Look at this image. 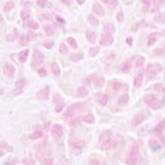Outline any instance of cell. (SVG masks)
I'll list each match as a JSON object with an SVG mask.
<instances>
[{"mask_svg": "<svg viewBox=\"0 0 165 165\" xmlns=\"http://www.w3.org/2000/svg\"><path fill=\"white\" fill-rule=\"evenodd\" d=\"M100 147L102 150H109L115 148L120 141V137L112 131L106 130L103 132L99 138Z\"/></svg>", "mask_w": 165, "mask_h": 165, "instance_id": "6da1fadb", "label": "cell"}, {"mask_svg": "<svg viewBox=\"0 0 165 165\" xmlns=\"http://www.w3.org/2000/svg\"><path fill=\"white\" fill-rule=\"evenodd\" d=\"M142 160L139 146L136 143L133 144L127 155L126 163L128 165H139L141 163Z\"/></svg>", "mask_w": 165, "mask_h": 165, "instance_id": "7a4b0ae2", "label": "cell"}, {"mask_svg": "<svg viewBox=\"0 0 165 165\" xmlns=\"http://www.w3.org/2000/svg\"><path fill=\"white\" fill-rule=\"evenodd\" d=\"M51 152L47 147L42 146L38 149L36 156L38 159L44 165H52L53 161Z\"/></svg>", "mask_w": 165, "mask_h": 165, "instance_id": "3957f363", "label": "cell"}, {"mask_svg": "<svg viewBox=\"0 0 165 165\" xmlns=\"http://www.w3.org/2000/svg\"><path fill=\"white\" fill-rule=\"evenodd\" d=\"M162 70L161 65L157 63L148 64L146 68L147 77L150 79H154L161 72Z\"/></svg>", "mask_w": 165, "mask_h": 165, "instance_id": "277c9868", "label": "cell"}, {"mask_svg": "<svg viewBox=\"0 0 165 165\" xmlns=\"http://www.w3.org/2000/svg\"><path fill=\"white\" fill-rule=\"evenodd\" d=\"M84 107L83 103H76L69 106L64 112V115L67 118H72L79 113Z\"/></svg>", "mask_w": 165, "mask_h": 165, "instance_id": "5b68a950", "label": "cell"}, {"mask_svg": "<svg viewBox=\"0 0 165 165\" xmlns=\"http://www.w3.org/2000/svg\"><path fill=\"white\" fill-rule=\"evenodd\" d=\"M144 100L146 104L153 109H158L161 106L160 101L152 94L146 95L144 98Z\"/></svg>", "mask_w": 165, "mask_h": 165, "instance_id": "8992f818", "label": "cell"}, {"mask_svg": "<svg viewBox=\"0 0 165 165\" xmlns=\"http://www.w3.org/2000/svg\"><path fill=\"white\" fill-rule=\"evenodd\" d=\"M113 33L109 32L103 31L100 38V45L104 47H108L113 44L114 39L113 37Z\"/></svg>", "mask_w": 165, "mask_h": 165, "instance_id": "52a82bcc", "label": "cell"}, {"mask_svg": "<svg viewBox=\"0 0 165 165\" xmlns=\"http://www.w3.org/2000/svg\"><path fill=\"white\" fill-rule=\"evenodd\" d=\"M54 104H56L54 109L57 113H59L64 108V104L63 99L59 94H55L53 95L52 100Z\"/></svg>", "mask_w": 165, "mask_h": 165, "instance_id": "ba28073f", "label": "cell"}, {"mask_svg": "<svg viewBox=\"0 0 165 165\" xmlns=\"http://www.w3.org/2000/svg\"><path fill=\"white\" fill-rule=\"evenodd\" d=\"M32 59L33 62L35 65H40L44 62V54L38 49H34Z\"/></svg>", "mask_w": 165, "mask_h": 165, "instance_id": "9c48e42d", "label": "cell"}, {"mask_svg": "<svg viewBox=\"0 0 165 165\" xmlns=\"http://www.w3.org/2000/svg\"><path fill=\"white\" fill-rule=\"evenodd\" d=\"M70 146L76 152H80L85 146V142L84 141L75 139L71 141Z\"/></svg>", "mask_w": 165, "mask_h": 165, "instance_id": "30bf717a", "label": "cell"}, {"mask_svg": "<svg viewBox=\"0 0 165 165\" xmlns=\"http://www.w3.org/2000/svg\"><path fill=\"white\" fill-rule=\"evenodd\" d=\"M50 93V88L48 86H46L37 93L36 97L40 100H47L49 98Z\"/></svg>", "mask_w": 165, "mask_h": 165, "instance_id": "8fae6325", "label": "cell"}, {"mask_svg": "<svg viewBox=\"0 0 165 165\" xmlns=\"http://www.w3.org/2000/svg\"><path fill=\"white\" fill-rule=\"evenodd\" d=\"M92 10L95 15H97L99 16L103 17L105 16V10L104 9L102 6L98 2L94 3Z\"/></svg>", "mask_w": 165, "mask_h": 165, "instance_id": "7c38bea8", "label": "cell"}, {"mask_svg": "<svg viewBox=\"0 0 165 165\" xmlns=\"http://www.w3.org/2000/svg\"><path fill=\"white\" fill-rule=\"evenodd\" d=\"M164 125L163 123L159 124L154 129V133L162 141L165 140L164 137Z\"/></svg>", "mask_w": 165, "mask_h": 165, "instance_id": "4fadbf2b", "label": "cell"}, {"mask_svg": "<svg viewBox=\"0 0 165 165\" xmlns=\"http://www.w3.org/2000/svg\"><path fill=\"white\" fill-rule=\"evenodd\" d=\"M63 128L59 124H55L52 128V134L54 137L59 138L63 135Z\"/></svg>", "mask_w": 165, "mask_h": 165, "instance_id": "5bb4252c", "label": "cell"}, {"mask_svg": "<svg viewBox=\"0 0 165 165\" xmlns=\"http://www.w3.org/2000/svg\"><path fill=\"white\" fill-rule=\"evenodd\" d=\"M4 71L6 75L10 77H12L15 73V68L13 64L7 63L5 65Z\"/></svg>", "mask_w": 165, "mask_h": 165, "instance_id": "9a60e30c", "label": "cell"}, {"mask_svg": "<svg viewBox=\"0 0 165 165\" xmlns=\"http://www.w3.org/2000/svg\"><path fill=\"white\" fill-rule=\"evenodd\" d=\"M96 98L98 102L102 105H106L109 100V96L108 94L104 93L97 94Z\"/></svg>", "mask_w": 165, "mask_h": 165, "instance_id": "2e32d148", "label": "cell"}, {"mask_svg": "<svg viewBox=\"0 0 165 165\" xmlns=\"http://www.w3.org/2000/svg\"><path fill=\"white\" fill-rule=\"evenodd\" d=\"M86 38L87 40L91 44H95L96 42L97 36L95 32L92 30H88L86 32Z\"/></svg>", "mask_w": 165, "mask_h": 165, "instance_id": "e0dca14e", "label": "cell"}, {"mask_svg": "<svg viewBox=\"0 0 165 165\" xmlns=\"http://www.w3.org/2000/svg\"><path fill=\"white\" fill-rule=\"evenodd\" d=\"M144 115L143 113H138L134 116L132 120V124L134 126H137L143 121Z\"/></svg>", "mask_w": 165, "mask_h": 165, "instance_id": "ac0fdd59", "label": "cell"}, {"mask_svg": "<svg viewBox=\"0 0 165 165\" xmlns=\"http://www.w3.org/2000/svg\"><path fill=\"white\" fill-rule=\"evenodd\" d=\"M101 1L105 4L107 8L111 10H115L118 4V1L116 0H104Z\"/></svg>", "mask_w": 165, "mask_h": 165, "instance_id": "d6986e66", "label": "cell"}, {"mask_svg": "<svg viewBox=\"0 0 165 165\" xmlns=\"http://www.w3.org/2000/svg\"><path fill=\"white\" fill-rule=\"evenodd\" d=\"M29 54V49H26L20 52L17 56L19 62L21 63H24L26 62L28 58Z\"/></svg>", "mask_w": 165, "mask_h": 165, "instance_id": "ffe728a7", "label": "cell"}, {"mask_svg": "<svg viewBox=\"0 0 165 165\" xmlns=\"http://www.w3.org/2000/svg\"><path fill=\"white\" fill-rule=\"evenodd\" d=\"M132 68V64L129 60H126L121 65V71L124 73H128Z\"/></svg>", "mask_w": 165, "mask_h": 165, "instance_id": "44dd1931", "label": "cell"}, {"mask_svg": "<svg viewBox=\"0 0 165 165\" xmlns=\"http://www.w3.org/2000/svg\"><path fill=\"white\" fill-rule=\"evenodd\" d=\"M84 57V54L82 52H77L71 54L70 58L74 62H77L83 59Z\"/></svg>", "mask_w": 165, "mask_h": 165, "instance_id": "7402d4cb", "label": "cell"}, {"mask_svg": "<svg viewBox=\"0 0 165 165\" xmlns=\"http://www.w3.org/2000/svg\"><path fill=\"white\" fill-rule=\"evenodd\" d=\"M157 33H150L147 37V47L153 46L156 42Z\"/></svg>", "mask_w": 165, "mask_h": 165, "instance_id": "603a6c76", "label": "cell"}, {"mask_svg": "<svg viewBox=\"0 0 165 165\" xmlns=\"http://www.w3.org/2000/svg\"><path fill=\"white\" fill-rule=\"evenodd\" d=\"M51 70L52 73L56 77H59L60 75L61 71L58 64L56 62H54L52 63L51 67Z\"/></svg>", "mask_w": 165, "mask_h": 165, "instance_id": "cb8c5ba5", "label": "cell"}, {"mask_svg": "<svg viewBox=\"0 0 165 165\" xmlns=\"http://www.w3.org/2000/svg\"><path fill=\"white\" fill-rule=\"evenodd\" d=\"M44 31L48 36H51L55 32V28L53 25L48 24L44 26Z\"/></svg>", "mask_w": 165, "mask_h": 165, "instance_id": "d4e9b609", "label": "cell"}, {"mask_svg": "<svg viewBox=\"0 0 165 165\" xmlns=\"http://www.w3.org/2000/svg\"><path fill=\"white\" fill-rule=\"evenodd\" d=\"M105 80L104 78L95 77L93 79L94 84L98 87H103L105 84Z\"/></svg>", "mask_w": 165, "mask_h": 165, "instance_id": "484cf974", "label": "cell"}, {"mask_svg": "<svg viewBox=\"0 0 165 165\" xmlns=\"http://www.w3.org/2000/svg\"><path fill=\"white\" fill-rule=\"evenodd\" d=\"M143 79V74H140L137 76H136V77L135 78L134 80V86L136 88H139V87H140L142 85Z\"/></svg>", "mask_w": 165, "mask_h": 165, "instance_id": "4316f807", "label": "cell"}, {"mask_svg": "<svg viewBox=\"0 0 165 165\" xmlns=\"http://www.w3.org/2000/svg\"><path fill=\"white\" fill-rule=\"evenodd\" d=\"M88 91L84 87H80L77 89V94L78 97H84L88 95Z\"/></svg>", "mask_w": 165, "mask_h": 165, "instance_id": "83f0119b", "label": "cell"}, {"mask_svg": "<svg viewBox=\"0 0 165 165\" xmlns=\"http://www.w3.org/2000/svg\"><path fill=\"white\" fill-rule=\"evenodd\" d=\"M88 21L91 25L94 26H97L99 25V20L92 15H90L88 17Z\"/></svg>", "mask_w": 165, "mask_h": 165, "instance_id": "f1b7e54d", "label": "cell"}, {"mask_svg": "<svg viewBox=\"0 0 165 165\" xmlns=\"http://www.w3.org/2000/svg\"><path fill=\"white\" fill-rule=\"evenodd\" d=\"M0 148L6 151L7 152H12L13 151V148L10 146L8 143L5 141L0 142Z\"/></svg>", "mask_w": 165, "mask_h": 165, "instance_id": "f546056e", "label": "cell"}, {"mask_svg": "<svg viewBox=\"0 0 165 165\" xmlns=\"http://www.w3.org/2000/svg\"><path fill=\"white\" fill-rule=\"evenodd\" d=\"M31 12L29 9H24L22 11L21 17L23 21H26L31 17Z\"/></svg>", "mask_w": 165, "mask_h": 165, "instance_id": "4dcf8cb0", "label": "cell"}, {"mask_svg": "<svg viewBox=\"0 0 165 165\" xmlns=\"http://www.w3.org/2000/svg\"><path fill=\"white\" fill-rule=\"evenodd\" d=\"M82 120L88 124H93L94 122L95 118L92 114H87L82 118Z\"/></svg>", "mask_w": 165, "mask_h": 165, "instance_id": "1f68e13d", "label": "cell"}, {"mask_svg": "<svg viewBox=\"0 0 165 165\" xmlns=\"http://www.w3.org/2000/svg\"><path fill=\"white\" fill-rule=\"evenodd\" d=\"M146 58L143 56H140L137 58L135 61V65L136 68H141L144 65L145 63Z\"/></svg>", "mask_w": 165, "mask_h": 165, "instance_id": "d6a6232c", "label": "cell"}, {"mask_svg": "<svg viewBox=\"0 0 165 165\" xmlns=\"http://www.w3.org/2000/svg\"><path fill=\"white\" fill-rule=\"evenodd\" d=\"M43 136V133L41 130H36V131H34L32 134L30 136V138L32 139L36 140L37 139H40L41 137H42Z\"/></svg>", "mask_w": 165, "mask_h": 165, "instance_id": "836d02e7", "label": "cell"}, {"mask_svg": "<svg viewBox=\"0 0 165 165\" xmlns=\"http://www.w3.org/2000/svg\"><path fill=\"white\" fill-rule=\"evenodd\" d=\"M26 85V81L25 79H20L16 82L15 86V88L18 89H22Z\"/></svg>", "mask_w": 165, "mask_h": 165, "instance_id": "e575fe53", "label": "cell"}, {"mask_svg": "<svg viewBox=\"0 0 165 165\" xmlns=\"http://www.w3.org/2000/svg\"><path fill=\"white\" fill-rule=\"evenodd\" d=\"M129 99V97L127 94H124L119 98L118 100V103L120 104H125L127 103Z\"/></svg>", "mask_w": 165, "mask_h": 165, "instance_id": "d590c367", "label": "cell"}, {"mask_svg": "<svg viewBox=\"0 0 165 165\" xmlns=\"http://www.w3.org/2000/svg\"><path fill=\"white\" fill-rule=\"evenodd\" d=\"M100 48L98 46H95V47L90 48L88 51V54L90 56L93 57L97 56L99 52Z\"/></svg>", "mask_w": 165, "mask_h": 165, "instance_id": "8d00e7d4", "label": "cell"}, {"mask_svg": "<svg viewBox=\"0 0 165 165\" xmlns=\"http://www.w3.org/2000/svg\"><path fill=\"white\" fill-rule=\"evenodd\" d=\"M67 42L69 45L74 49L77 48V43L74 38L72 37H69L67 38Z\"/></svg>", "mask_w": 165, "mask_h": 165, "instance_id": "74e56055", "label": "cell"}, {"mask_svg": "<svg viewBox=\"0 0 165 165\" xmlns=\"http://www.w3.org/2000/svg\"><path fill=\"white\" fill-rule=\"evenodd\" d=\"M154 89L156 92L159 93H165V86L163 85V84L157 83L155 84L154 86Z\"/></svg>", "mask_w": 165, "mask_h": 165, "instance_id": "f35d334b", "label": "cell"}, {"mask_svg": "<svg viewBox=\"0 0 165 165\" xmlns=\"http://www.w3.org/2000/svg\"><path fill=\"white\" fill-rule=\"evenodd\" d=\"M103 31L109 32L113 33L115 32V28L114 26L110 23H106L103 27Z\"/></svg>", "mask_w": 165, "mask_h": 165, "instance_id": "ab89813d", "label": "cell"}, {"mask_svg": "<svg viewBox=\"0 0 165 165\" xmlns=\"http://www.w3.org/2000/svg\"><path fill=\"white\" fill-rule=\"evenodd\" d=\"M121 87H122V84L118 80H114L112 83V88L114 91H119L121 89Z\"/></svg>", "mask_w": 165, "mask_h": 165, "instance_id": "60d3db41", "label": "cell"}, {"mask_svg": "<svg viewBox=\"0 0 165 165\" xmlns=\"http://www.w3.org/2000/svg\"><path fill=\"white\" fill-rule=\"evenodd\" d=\"M59 51L61 54L64 55L68 53L69 52V48L65 43H62L59 46Z\"/></svg>", "mask_w": 165, "mask_h": 165, "instance_id": "b9f144b4", "label": "cell"}, {"mask_svg": "<svg viewBox=\"0 0 165 165\" xmlns=\"http://www.w3.org/2000/svg\"><path fill=\"white\" fill-rule=\"evenodd\" d=\"M15 6V3L13 1H10L7 2L4 7V11L5 12H8L13 9Z\"/></svg>", "mask_w": 165, "mask_h": 165, "instance_id": "7bdbcfd3", "label": "cell"}, {"mask_svg": "<svg viewBox=\"0 0 165 165\" xmlns=\"http://www.w3.org/2000/svg\"><path fill=\"white\" fill-rule=\"evenodd\" d=\"M142 11L143 12H147L150 6V2L148 0L142 1Z\"/></svg>", "mask_w": 165, "mask_h": 165, "instance_id": "ee69618b", "label": "cell"}, {"mask_svg": "<svg viewBox=\"0 0 165 165\" xmlns=\"http://www.w3.org/2000/svg\"><path fill=\"white\" fill-rule=\"evenodd\" d=\"M28 26L33 30H37L39 28V25L38 23L34 21H31L28 24Z\"/></svg>", "mask_w": 165, "mask_h": 165, "instance_id": "f6af8a7d", "label": "cell"}, {"mask_svg": "<svg viewBox=\"0 0 165 165\" xmlns=\"http://www.w3.org/2000/svg\"><path fill=\"white\" fill-rule=\"evenodd\" d=\"M26 36L29 42L33 40L36 37V34L35 33L31 31H28V33H27Z\"/></svg>", "mask_w": 165, "mask_h": 165, "instance_id": "bcb514c9", "label": "cell"}, {"mask_svg": "<svg viewBox=\"0 0 165 165\" xmlns=\"http://www.w3.org/2000/svg\"><path fill=\"white\" fill-rule=\"evenodd\" d=\"M116 18L117 21L120 23L124 21V15L122 11H119L117 13L116 15Z\"/></svg>", "mask_w": 165, "mask_h": 165, "instance_id": "7dc6e473", "label": "cell"}, {"mask_svg": "<svg viewBox=\"0 0 165 165\" xmlns=\"http://www.w3.org/2000/svg\"><path fill=\"white\" fill-rule=\"evenodd\" d=\"M54 45V42L52 41L47 40L45 42L44 44V47L47 49H52Z\"/></svg>", "mask_w": 165, "mask_h": 165, "instance_id": "c3c4849f", "label": "cell"}, {"mask_svg": "<svg viewBox=\"0 0 165 165\" xmlns=\"http://www.w3.org/2000/svg\"><path fill=\"white\" fill-rule=\"evenodd\" d=\"M29 42V40L27 38L26 35L23 34L21 37V39H20V42H21V44L23 45H26Z\"/></svg>", "mask_w": 165, "mask_h": 165, "instance_id": "681fc988", "label": "cell"}, {"mask_svg": "<svg viewBox=\"0 0 165 165\" xmlns=\"http://www.w3.org/2000/svg\"><path fill=\"white\" fill-rule=\"evenodd\" d=\"M38 73L39 74L40 77H46L47 75V72L46 69H45L43 68H41L38 69Z\"/></svg>", "mask_w": 165, "mask_h": 165, "instance_id": "f907efd6", "label": "cell"}, {"mask_svg": "<svg viewBox=\"0 0 165 165\" xmlns=\"http://www.w3.org/2000/svg\"><path fill=\"white\" fill-rule=\"evenodd\" d=\"M47 4V1L45 0H39L37 1V4L38 6L40 8H45Z\"/></svg>", "mask_w": 165, "mask_h": 165, "instance_id": "816d5d0a", "label": "cell"}, {"mask_svg": "<svg viewBox=\"0 0 165 165\" xmlns=\"http://www.w3.org/2000/svg\"><path fill=\"white\" fill-rule=\"evenodd\" d=\"M17 37V33L16 31H15L13 34H10L8 37V40L10 41H14Z\"/></svg>", "mask_w": 165, "mask_h": 165, "instance_id": "f5cc1de1", "label": "cell"}, {"mask_svg": "<svg viewBox=\"0 0 165 165\" xmlns=\"http://www.w3.org/2000/svg\"><path fill=\"white\" fill-rule=\"evenodd\" d=\"M156 54L158 56H162L165 54V47L158 48L155 51Z\"/></svg>", "mask_w": 165, "mask_h": 165, "instance_id": "db71d44e", "label": "cell"}, {"mask_svg": "<svg viewBox=\"0 0 165 165\" xmlns=\"http://www.w3.org/2000/svg\"><path fill=\"white\" fill-rule=\"evenodd\" d=\"M56 20L58 24L60 26H63L65 24V21L63 18H62L60 16H56Z\"/></svg>", "mask_w": 165, "mask_h": 165, "instance_id": "11a10c76", "label": "cell"}, {"mask_svg": "<svg viewBox=\"0 0 165 165\" xmlns=\"http://www.w3.org/2000/svg\"><path fill=\"white\" fill-rule=\"evenodd\" d=\"M79 122V120L78 119L75 118L71 120L69 124H70V125H71V126H74L78 125Z\"/></svg>", "mask_w": 165, "mask_h": 165, "instance_id": "9f6ffc18", "label": "cell"}, {"mask_svg": "<svg viewBox=\"0 0 165 165\" xmlns=\"http://www.w3.org/2000/svg\"><path fill=\"white\" fill-rule=\"evenodd\" d=\"M133 38L131 36L128 37L126 39V43L128 46H131L133 44Z\"/></svg>", "mask_w": 165, "mask_h": 165, "instance_id": "6f0895ef", "label": "cell"}, {"mask_svg": "<svg viewBox=\"0 0 165 165\" xmlns=\"http://www.w3.org/2000/svg\"><path fill=\"white\" fill-rule=\"evenodd\" d=\"M89 165H100V162L96 159H93L89 161Z\"/></svg>", "mask_w": 165, "mask_h": 165, "instance_id": "680465c9", "label": "cell"}, {"mask_svg": "<svg viewBox=\"0 0 165 165\" xmlns=\"http://www.w3.org/2000/svg\"><path fill=\"white\" fill-rule=\"evenodd\" d=\"M95 78V77H94V74H93V75H90L89 77H88V78H86V80H85V83L87 84H90L91 83V81H92V79H94Z\"/></svg>", "mask_w": 165, "mask_h": 165, "instance_id": "91938a15", "label": "cell"}, {"mask_svg": "<svg viewBox=\"0 0 165 165\" xmlns=\"http://www.w3.org/2000/svg\"><path fill=\"white\" fill-rule=\"evenodd\" d=\"M23 91L22 89H15L13 90V94L15 95H18L21 94L23 93Z\"/></svg>", "mask_w": 165, "mask_h": 165, "instance_id": "94428289", "label": "cell"}, {"mask_svg": "<svg viewBox=\"0 0 165 165\" xmlns=\"http://www.w3.org/2000/svg\"><path fill=\"white\" fill-rule=\"evenodd\" d=\"M42 17L46 20H51V16L50 15H47V14H46V13H44L42 15Z\"/></svg>", "mask_w": 165, "mask_h": 165, "instance_id": "6125c7cd", "label": "cell"}, {"mask_svg": "<svg viewBox=\"0 0 165 165\" xmlns=\"http://www.w3.org/2000/svg\"><path fill=\"white\" fill-rule=\"evenodd\" d=\"M61 1L63 4L65 5H69L71 3V1H70V0H62Z\"/></svg>", "mask_w": 165, "mask_h": 165, "instance_id": "be15d7a7", "label": "cell"}, {"mask_svg": "<svg viewBox=\"0 0 165 165\" xmlns=\"http://www.w3.org/2000/svg\"><path fill=\"white\" fill-rule=\"evenodd\" d=\"M77 2L79 5L81 6V5H83L85 1L84 0H77Z\"/></svg>", "mask_w": 165, "mask_h": 165, "instance_id": "e7e4bbea", "label": "cell"}, {"mask_svg": "<svg viewBox=\"0 0 165 165\" xmlns=\"http://www.w3.org/2000/svg\"><path fill=\"white\" fill-rule=\"evenodd\" d=\"M3 21V17L0 14V23Z\"/></svg>", "mask_w": 165, "mask_h": 165, "instance_id": "03108f58", "label": "cell"}, {"mask_svg": "<svg viewBox=\"0 0 165 165\" xmlns=\"http://www.w3.org/2000/svg\"><path fill=\"white\" fill-rule=\"evenodd\" d=\"M2 155V152L1 150H0V157Z\"/></svg>", "mask_w": 165, "mask_h": 165, "instance_id": "003e7915", "label": "cell"}]
</instances>
